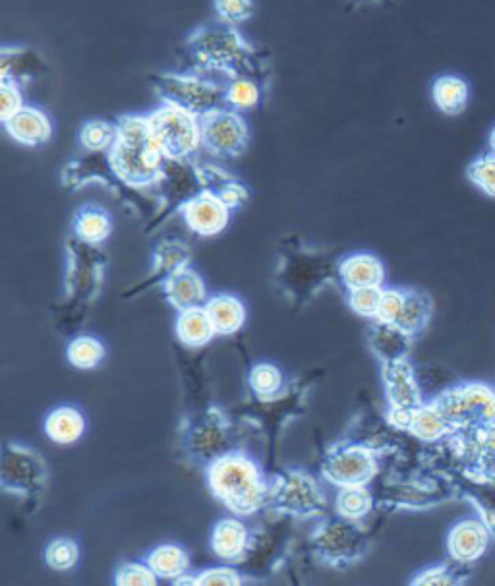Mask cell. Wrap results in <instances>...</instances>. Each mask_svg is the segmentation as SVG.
Instances as JSON below:
<instances>
[{
  "instance_id": "cell-1",
  "label": "cell",
  "mask_w": 495,
  "mask_h": 586,
  "mask_svg": "<svg viewBox=\"0 0 495 586\" xmlns=\"http://www.w3.org/2000/svg\"><path fill=\"white\" fill-rule=\"evenodd\" d=\"M165 155L157 146L147 115H124L117 120V138L109 149V167L120 182L147 188L159 182Z\"/></svg>"
},
{
  "instance_id": "cell-2",
  "label": "cell",
  "mask_w": 495,
  "mask_h": 586,
  "mask_svg": "<svg viewBox=\"0 0 495 586\" xmlns=\"http://www.w3.org/2000/svg\"><path fill=\"white\" fill-rule=\"evenodd\" d=\"M186 47L198 68L227 72L231 78H254L262 62L254 45L236 30V26L225 22H211L196 28L186 37Z\"/></svg>"
},
{
  "instance_id": "cell-3",
  "label": "cell",
  "mask_w": 495,
  "mask_h": 586,
  "mask_svg": "<svg viewBox=\"0 0 495 586\" xmlns=\"http://www.w3.org/2000/svg\"><path fill=\"white\" fill-rule=\"evenodd\" d=\"M207 482L213 496L236 515H254L271 499L258 465L242 453H227L209 465Z\"/></svg>"
},
{
  "instance_id": "cell-4",
  "label": "cell",
  "mask_w": 495,
  "mask_h": 586,
  "mask_svg": "<svg viewBox=\"0 0 495 586\" xmlns=\"http://www.w3.org/2000/svg\"><path fill=\"white\" fill-rule=\"evenodd\" d=\"M151 86L163 103H171L204 117L211 111L225 107V84L202 78L198 74L163 72L151 76Z\"/></svg>"
},
{
  "instance_id": "cell-5",
  "label": "cell",
  "mask_w": 495,
  "mask_h": 586,
  "mask_svg": "<svg viewBox=\"0 0 495 586\" xmlns=\"http://www.w3.org/2000/svg\"><path fill=\"white\" fill-rule=\"evenodd\" d=\"M147 120L165 159H190L202 149V120L190 111L163 103Z\"/></svg>"
},
{
  "instance_id": "cell-6",
  "label": "cell",
  "mask_w": 495,
  "mask_h": 586,
  "mask_svg": "<svg viewBox=\"0 0 495 586\" xmlns=\"http://www.w3.org/2000/svg\"><path fill=\"white\" fill-rule=\"evenodd\" d=\"M453 428L494 426L495 393L482 383H466L443 391L434 401Z\"/></svg>"
},
{
  "instance_id": "cell-7",
  "label": "cell",
  "mask_w": 495,
  "mask_h": 586,
  "mask_svg": "<svg viewBox=\"0 0 495 586\" xmlns=\"http://www.w3.org/2000/svg\"><path fill=\"white\" fill-rule=\"evenodd\" d=\"M202 120V147L219 159H236L250 146V128L244 117L229 107L211 111Z\"/></svg>"
},
{
  "instance_id": "cell-8",
  "label": "cell",
  "mask_w": 495,
  "mask_h": 586,
  "mask_svg": "<svg viewBox=\"0 0 495 586\" xmlns=\"http://www.w3.org/2000/svg\"><path fill=\"white\" fill-rule=\"evenodd\" d=\"M271 501L275 507L296 519H308L316 517L327 505L325 496L321 492L320 484L302 470L285 472L275 480V484L269 488Z\"/></svg>"
},
{
  "instance_id": "cell-9",
  "label": "cell",
  "mask_w": 495,
  "mask_h": 586,
  "mask_svg": "<svg viewBox=\"0 0 495 586\" xmlns=\"http://www.w3.org/2000/svg\"><path fill=\"white\" fill-rule=\"evenodd\" d=\"M312 544L316 554L329 565L345 567L358 559H362L368 540L360 528H356L354 521L345 517L327 521L316 528L312 536Z\"/></svg>"
},
{
  "instance_id": "cell-10",
  "label": "cell",
  "mask_w": 495,
  "mask_h": 586,
  "mask_svg": "<svg viewBox=\"0 0 495 586\" xmlns=\"http://www.w3.org/2000/svg\"><path fill=\"white\" fill-rule=\"evenodd\" d=\"M47 482L43 459L22 445H6L2 451L0 484L4 492L18 496H35Z\"/></svg>"
},
{
  "instance_id": "cell-11",
  "label": "cell",
  "mask_w": 495,
  "mask_h": 586,
  "mask_svg": "<svg viewBox=\"0 0 495 586\" xmlns=\"http://www.w3.org/2000/svg\"><path fill=\"white\" fill-rule=\"evenodd\" d=\"M184 447L200 465H211L231 453V430L221 412L207 411L190 422L184 434Z\"/></svg>"
},
{
  "instance_id": "cell-12",
  "label": "cell",
  "mask_w": 495,
  "mask_h": 586,
  "mask_svg": "<svg viewBox=\"0 0 495 586\" xmlns=\"http://www.w3.org/2000/svg\"><path fill=\"white\" fill-rule=\"evenodd\" d=\"M323 476L341 488L347 486H366L378 472V463L372 449L364 445H343L327 453Z\"/></svg>"
},
{
  "instance_id": "cell-13",
  "label": "cell",
  "mask_w": 495,
  "mask_h": 586,
  "mask_svg": "<svg viewBox=\"0 0 495 586\" xmlns=\"http://www.w3.org/2000/svg\"><path fill=\"white\" fill-rule=\"evenodd\" d=\"M231 211L233 209L211 190H202L180 206L188 229L200 236L223 233L231 221Z\"/></svg>"
},
{
  "instance_id": "cell-14",
  "label": "cell",
  "mask_w": 495,
  "mask_h": 586,
  "mask_svg": "<svg viewBox=\"0 0 495 586\" xmlns=\"http://www.w3.org/2000/svg\"><path fill=\"white\" fill-rule=\"evenodd\" d=\"M70 271H68V289L72 296L91 298L97 293L103 277V258L93 248L95 244H88L80 238L72 240L70 244Z\"/></svg>"
},
{
  "instance_id": "cell-15",
  "label": "cell",
  "mask_w": 495,
  "mask_h": 586,
  "mask_svg": "<svg viewBox=\"0 0 495 586\" xmlns=\"http://www.w3.org/2000/svg\"><path fill=\"white\" fill-rule=\"evenodd\" d=\"M381 376H383L389 409L414 412L424 405L422 389L407 358L383 364Z\"/></svg>"
},
{
  "instance_id": "cell-16",
  "label": "cell",
  "mask_w": 495,
  "mask_h": 586,
  "mask_svg": "<svg viewBox=\"0 0 495 586\" xmlns=\"http://www.w3.org/2000/svg\"><path fill=\"white\" fill-rule=\"evenodd\" d=\"M490 532L480 519H463L447 534V552L455 563H472L488 552Z\"/></svg>"
},
{
  "instance_id": "cell-17",
  "label": "cell",
  "mask_w": 495,
  "mask_h": 586,
  "mask_svg": "<svg viewBox=\"0 0 495 586\" xmlns=\"http://www.w3.org/2000/svg\"><path fill=\"white\" fill-rule=\"evenodd\" d=\"M2 124L8 136L20 146H43L53 138V120L35 105H24L22 111Z\"/></svg>"
},
{
  "instance_id": "cell-18",
  "label": "cell",
  "mask_w": 495,
  "mask_h": 586,
  "mask_svg": "<svg viewBox=\"0 0 495 586\" xmlns=\"http://www.w3.org/2000/svg\"><path fill=\"white\" fill-rule=\"evenodd\" d=\"M165 294L178 312L200 308L207 298L204 279L190 267H182L165 279Z\"/></svg>"
},
{
  "instance_id": "cell-19",
  "label": "cell",
  "mask_w": 495,
  "mask_h": 586,
  "mask_svg": "<svg viewBox=\"0 0 495 586\" xmlns=\"http://www.w3.org/2000/svg\"><path fill=\"white\" fill-rule=\"evenodd\" d=\"M432 103L445 117H459L470 103V84L459 74H439L432 82Z\"/></svg>"
},
{
  "instance_id": "cell-20",
  "label": "cell",
  "mask_w": 495,
  "mask_h": 586,
  "mask_svg": "<svg viewBox=\"0 0 495 586\" xmlns=\"http://www.w3.org/2000/svg\"><path fill=\"white\" fill-rule=\"evenodd\" d=\"M250 532L238 519H223L211 532V550L225 561H240L248 554Z\"/></svg>"
},
{
  "instance_id": "cell-21",
  "label": "cell",
  "mask_w": 495,
  "mask_h": 586,
  "mask_svg": "<svg viewBox=\"0 0 495 586\" xmlns=\"http://www.w3.org/2000/svg\"><path fill=\"white\" fill-rule=\"evenodd\" d=\"M410 339L412 335H408L399 325L378 322L370 331V349L383 364L397 362L407 358Z\"/></svg>"
},
{
  "instance_id": "cell-22",
  "label": "cell",
  "mask_w": 495,
  "mask_h": 586,
  "mask_svg": "<svg viewBox=\"0 0 495 586\" xmlns=\"http://www.w3.org/2000/svg\"><path fill=\"white\" fill-rule=\"evenodd\" d=\"M341 279L352 289L362 287H381L385 281V267L381 260L372 254H354L341 264Z\"/></svg>"
},
{
  "instance_id": "cell-23",
  "label": "cell",
  "mask_w": 495,
  "mask_h": 586,
  "mask_svg": "<svg viewBox=\"0 0 495 586\" xmlns=\"http://www.w3.org/2000/svg\"><path fill=\"white\" fill-rule=\"evenodd\" d=\"M45 70L43 60L35 51L26 47H4L2 49V80H12L18 86L28 84Z\"/></svg>"
},
{
  "instance_id": "cell-24",
  "label": "cell",
  "mask_w": 495,
  "mask_h": 586,
  "mask_svg": "<svg viewBox=\"0 0 495 586\" xmlns=\"http://www.w3.org/2000/svg\"><path fill=\"white\" fill-rule=\"evenodd\" d=\"M217 335H233L246 322V308L233 294H219L205 304Z\"/></svg>"
},
{
  "instance_id": "cell-25",
  "label": "cell",
  "mask_w": 495,
  "mask_h": 586,
  "mask_svg": "<svg viewBox=\"0 0 495 586\" xmlns=\"http://www.w3.org/2000/svg\"><path fill=\"white\" fill-rule=\"evenodd\" d=\"M72 227L76 238L88 244H101L111 236L113 221L107 209L95 204H86L76 211Z\"/></svg>"
},
{
  "instance_id": "cell-26",
  "label": "cell",
  "mask_w": 495,
  "mask_h": 586,
  "mask_svg": "<svg viewBox=\"0 0 495 586\" xmlns=\"http://www.w3.org/2000/svg\"><path fill=\"white\" fill-rule=\"evenodd\" d=\"M45 432H47L49 440L60 443V445L76 443L86 432L84 414L74 407H59L47 416Z\"/></svg>"
},
{
  "instance_id": "cell-27",
  "label": "cell",
  "mask_w": 495,
  "mask_h": 586,
  "mask_svg": "<svg viewBox=\"0 0 495 586\" xmlns=\"http://www.w3.org/2000/svg\"><path fill=\"white\" fill-rule=\"evenodd\" d=\"M176 335L186 347H204L217 335V331L207 316L205 306H200L178 314Z\"/></svg>"
},
{
  "instance_id": "cell-28",
  "label": "cell",
  "mask_w": 495,
  "mask_h": 586,
  "mask_svg": "<svg viewBox=\"0 0 495 586\" xmlns=\"http://www.w3.org/2000/svg\"><path fill=\"white\" fill-rule=\"evenodd\" d=\"M147 565L157 573V577L175 583L176 579L188 575L190 557L176 544H161L149 552Z\"/></svg>"
},
{
  "instance_id": "cell-29",
  "label": "cell",
  "mask_w": 495,
  "mask_h": 586,
  "mask_svg": "<svg viewBox=\"0 0 495 586\" xmlns=\"http://www.w3.org/2000/svg\"><path fill=\"white\" fill-rule=\"evenodd\" d=\"M432 314H434V302L428 294L422 291H405V304L395 325H399L403 331H407L408 335L414 337L428 327Z\"/></svg>"
},
{
  "instance_id": "cell-30",
  "label": "cell",
  "mask_w": 495,
  "mask_h": 586,
  "mask_svg": "<svg viewBox=\"0 0 495 586\" xmlns=\"http://www.w3.org/2000/svg\"><path fill=\"white\" fill-rule=\"evenodd\" d=\"M455 428L447 422V418L437 411L436 405H422L412 414V422L408 432L414 434L418 440L437 441L451 434Z\"/></svg>"
},
{
  "instance_id": "cell-31",
  "label": "cell",
  "mask_w": 495,
  "mask_h": 586,
  "mask_svg": "<svg viewBox=\"0 0 495 586\" xmlns=\"http://www.w3.org/2000/svg\"><path fill=\"white\" fill-rule=\"evenodd\" d=\"M262 105V88L254 78L234 76L225 84V107L248 113L256 111Z\"/></svg>"
},
{
  "instance_id": "cell-32",
  "label": "cell",
  "mask_w": 495,
  "mask_h": 586,
  "mask_svg": "<svg viewBox=\"0 0 495 586\" xmlns=\"http://www.w3.org/2000/svg\"><path fill=\"white\" fill-rule=\"evenodd\" d=\"M117 138V124L103 120V118H93L86 120L80 128L78 140L80 146L84 147L89 153H103L109 151L113 142Z\"/></svg>"
},
{
  "instance_id": "cell-33",
  "label": "cell",
  "mask_w": 495,
  "mask_h": 586,
  "mask_svg": "<svg viewBox=\"0 0 495 586\" xmlns=\"http://www.w3.org/2000/svg\"><path fill=\"white\" fill-rule=\"evenodd\" d=\"M66 356L74 368L93 370L105 360V347L95 337H76L70 341Z\"/></svg>"
},
{
  "instance_id": "cell-34",
  "label": "cell",
  "mask_w": 495,
  "mask_h": 586,
  "mask_svg": "<svg viewBox=\"0 0 495 586\" xmlns=\"http://www.w3.org/2000/svg\"><path fill=\"white\" fill-rule=\"evenodd\" d=\"M374 499L366 486H347L337 496V511L349 521H360L372 511Z\"/></svg>"
},
{
  "instance_id": "cell-35",
  "label": "cell",
  "mask_w": 495,
  "mask_h": 586,
  "mask_svg": "<svg viewBox=\"0 0 495 586\" xmlns=\"http://www.w3.org/2000/svg\"><path fill=\"white\" fill-rule=\"evenodd\" d=\"M466 178L488 198L495 200V153H480L466 165Z\"/></svg>"
},
{
  "instance_id": "cell-36",
  "label": "cell",
  "mask_w": 495,
  "mask_h": 586,
  "mask_svg": "<svg viewBox=\"0 0 495 586\" xmlns=\"http://www.w3.org/2000/svg\"><path fill=\"white\" fill-rule=\"evenodd\" d=\"M248 381L260 399H273L283 387V374L273 364H258L252 368Z\"/></svg>"
},
{
  "instance_id": "cell-37",
  "label": "cell",
  "mask_w": 495,
  "mask_h": 586,
  "mask_svg": "<svg viewBox=\"0 0 495 586\" xmlns=\"http://www.w3.org/2000/svg\"><path fill=\"white\" fill-rule=\"evenodd\" d=\"M190 260V252L188 246H184L182 242L176 240H167L161 242L155 250V264H157V271L165 275V279L169 275H173L178 269L186 267Z\"/></svg>"
},
{
  "instance_id": "cell-38",
  "label": "cell",
  "mask_w": 495,
  "mask_h": 586,
  "mask_svg": "<svg viewBox=\"0 0 495 586\" xmlns=\"http://www.w3.org/2000/svg\"><path fill=\"white\" fill-rule=\"evenodd\" d=\"M45 561L55 571H70L80 561V548L70 538H55L45 550Z\"/></svg>"
},
{
  "instance_id": "cell-39",
  "label": "cell",
  "mask_w": 495,
  "mask_h": 586,
  "mask_svg": "<svg viewBox=\"0 0 495 586\" xmlns=\"http://www.w3.org/2000/svg\"><path fill=\"white\" fill-rule=\"evenodd\" d=\"M213 10L219 22L229 26H240L248 22L256 12L254 0H213Z\"/></svg>"
},
{
  "instance_id": "cell-40",
  "label": "cell",
  "mask_w": 495,
  "mask_h": 586,
  "mask_svg": "<svg viewBox=\"0 0 495 586\" xmlns=\"http://www.w3.org/2000/svg\"><path fill=\"white\" fill-rule=\"evenodd\" d=\"M159 583L157 573L146 563H124L117 569L115 585L153 586Z\"/></svg>"
},
{
  "instance_id": "cell-41",
  "label": "cell",
  "mask_w": 495,
  "mask_h": 586,
  "mask_svg": "<svg viewBox=\"0 0 495 586\" xmlns=\"http://www.w3.org/2000/svg\"><path fill=\"white\" fill-rule=\"evenodd\" d=\"M412 585H428V586H449L459 585V573L455 567L447 565V563H439V565H432L424 571H420L412 581Z\"/></svg>"
},
{
  "instance_id": "cell-42",
  "label": "cell",
  "mask_w": 495,
  "mask_h": 586,
  "mask_svg": "<svg viewBox=\"0 0 495 586\" xmlns=\"http://www.w3.org/2000/svg\"><path fill=\"white\" fill-rule=\"evenodd\" d=\"M383 291L379 287H362L350 291V308L364 318H376Z\"/></svg>"
},
{
  "instance_id": "cell-43",
  "label": "cell",
  "mask_w": 495,
  "mask_h": 586,
  "mask_svg": "<svg viewBox=\"0 0 495 586\" xmlns=\"http://www.w3.org/2000/svg\"><path fill=\"white\" fill-rule=\"evenodd\" d=\"M24 109V97L20 86L12 80H2L0 84V118L10 120L18 111Z\"/></svg>"
},
{
  "instance_id": "cell-44",
  "label": "cell",
  "mask_w": 495,
  "mask_h": 586,
  "mask_svg": "<svg viewBox=\"0 0 495 586\" xmlns=\"http://www.w3.org/2000/svg\"><path fill=\"white\" fill-rule=\"evenodd\" d=\"M405 304V291L399 289H387L381 294L379 300L378 312H376V320L383 323H395L401 316Z\"/></svg>"
},
{
  "instance_id": "cell-45",
  "label": "cell",
  "mask_w": 495,
  "mask_h": 586,
  "mask_svg": "<svg viewBox=\"0 0 495 586\" xmlns=\"http://www.w3.org/2000/svg\"><path fill=\"white\" fill-rule=\"evenodd\" d=\"M194 585L204 586H238L244 585L242 577L238 571H234L231 567H213L202 571L196 579Z\"/></svg>"
},
{
  "instance_id": "cell-46",
  "label": "cell",
  "mask_w": 495,
  "mask_h": 586,
  "mask_svg": "<svg viewBox=\"0 0 495 586\" xmlns=\"http://www.w3.org/2000/svg\"><path fill=\"white\" fill-rule=\"evenodd\" d=\"M488 146H490V151L495 153V124L494 128L490 130V136H488Z\"/></svg>"
},
{
  "instance_id": "cell-47",
  "label": "cell",
  "mask_w": 495,
  "mask_h": 586,
  "mask_svg": "<svg viewBox=\"0 0 495 586\" xmlns=\"http://www.w3.org/2000/svg\"><path fill=\"white\" fill-rule=\"evenodd\" d=\"M356 2H368L370 4V2H379V0H356Z\"/></svg>"
}]
</instances>
